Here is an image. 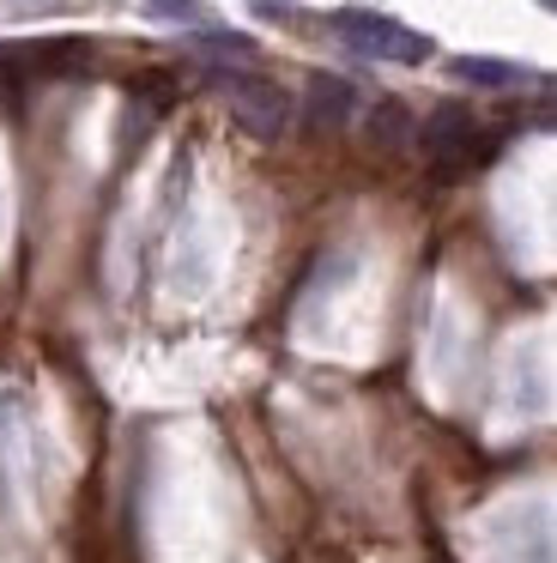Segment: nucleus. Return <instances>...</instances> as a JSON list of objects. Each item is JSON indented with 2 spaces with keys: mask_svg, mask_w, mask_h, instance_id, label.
<instances>
[{
  "mask_svg": "<svg viewBox=\"0 0 557 563\" xmlns=\"http://www.w3.org/2000/svg\"><path fill=\"white\" fill-rule=\"evenodd\" d=\"M334 31H339V43H351V49L370 55V62H406V67L430 62V37H424V31H406L400 19L370 13V7H339Z\"/></svg>",
  "mask_w": 557,
  "mask_h": 563,
  "instance_id": "nucleus-1",
  "label": "nucleus"
},
{
  "mask_svg": "<svg viewBox=\"0 0 557 563\" xmlns=\"http://www.w3.org/2000/svg\"><path fill=\"white\" fill-rule=\"evenodd\" d=\"M418 146L430 152L436 176H460V170H472V164H484V158H491V140L479 134L472 110H460V103H436V110L424 115Z\"/></svg>",
  "mask_w": 557,
  "mask_h": 563,
  "instance_id": "nucleus-2",
  "label": "nucleus"
},
{
  "mask_svg": "<svg viewBox=\"0 0 557 563\" xmlns=\"http://www.w3.org/2000/svg\"><path fill=\"white\" fill-rule=\"evenodd\" d=\"M225 91H230V115H237V128L242 134H254V140H278L291 128V98L273 86V79H225Z\"/></svg>",
  "mask_w": 557,
  "mask_h": 563,
  "instance_id": "nucleus-3",
  "label": "nucleus"
},
{
  "mask_svg": "<svg viewBox=\"0 0 557 563\" xmlns=\"http://www.w3.org/2000/svg\"><path fill=\"white\" fill-rule=\"evenodd\" d=\"M303 115H309V128H346L351 115H358V91H351V79H339V74H309Z\"/></svg>",
  "mask_w": 557,
  "mask_h": 563,
  "instance_id": "nucleus-4",
  "label": "nucleus"
},
{
  "mask_svg": "<svg viewBox=\"0 0 557 563\" xmlns=\"http://www.w3.org/2000/svg\"><path fill=\"white\" fill-rule=\"evenodd\" d=\"M455 79L484 86V91H509V86H527L533 74L515 62H496V55H455Z\"/></svg>",
  "mask_w": 557,
  "mask_h": 563,
  "instance_id": "nucleus-5",
  "label": "nucleus"
},
{
  "mask_svg": "<svg viewBox=\"0 0 557 563\" xmlns=\"http://www.w3.org/2000/svg\"><path fill=\"white\" fill-rule=\"evenodd\" d=\"M406 140H418V128H412V110L400 98H387V103H375L370 110V146L375 152H400Z\"/></svg>",
  "mask_w": 557,
  "mask_h": 563,
  "instance_id": "nucleus-6",
  "label": "nucleus"
},
{
  "mask_svg": "<svg viewBox=\"0 0 557 563\" xmlns=\"http://www.w3.org/2000/svg\"><path fill=\"white\" fill-rule=\"evenodd\" d=\"M194 49H200V55H230V62H254V43L237 37V31H200Z\"/></svg>",
  "mask_w": 557,
  "mask_h": 563,
  "instance_id": "nucleus-7",
  "label": "nucleus"
},
{
  "mask_svg": "<svg viewBox=\"0 0 557 563\" xmlns=\"http://www.w3.org/2000/svg\"><path fill=\"white\" fill-rule=\"evenodd\" d=\"M140 7L157 19H194V0H140Z\"/></svg>",
  "mask_w": 557,
  "mask_h": 563,
  "instance_id": "nucleus-8",
  "label": "nucleus"
},
{
  "mask_svg": "<svg viewBox=\"0 0 557 563\" xmlns=\"http://www.w3.org/2000/svg\"><path fill=\"white\" fill-rule=\"evenodd\" d=\"M254 13H266V19H291V7H297V0H249Z\"/></svg>",
  "mask_w": 557,
  "mask_h": 563,
  "instance_id": "nucleus-9",
  "label": "nucleus"
},
{
  "mask_svg": "<svg viewBox=\"0 0 557 563\" xmlns=\"http://www.w3.org/2000/svg\"><path fill=\"white\" fill-rule=\"evenodd\" d=\"M7 62H12V49H0V67H7Z\"/></svg>",
  "mask_w": 557,
  "mask_h": 563,
  "instance_id": "nucleus-10",
  "label": "nucleus"
}]
</instances>
